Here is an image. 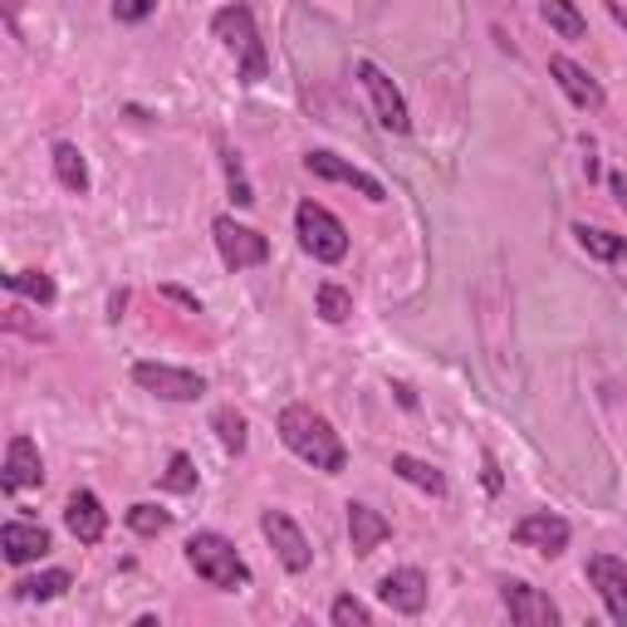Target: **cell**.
I'll return each mask as SVG.
<instances>
[{
    "label": "cell",
    "mask_w": 627,
    "mask_h": 627,
    "mask_svg": "<svg viewBox=\"0 0 627 627\" xmlns=\"http://www.w3.org/2000/svg\"><path fill=\"white\" fill-rule=\"evenodd\" d=\"M280 442H285L304 466L324 471V476H338V471L348 466V452H343L338 432L328 427V417H318L314 407H285L280 412Z\"/></svg>",
    "instance_id": "obj_1"
},
{
    "label": "cell",
    "mask_w": 627,
    "mask_h": 627,
    "mask_svg": "<svg viewBox=\"0 0 627 627\" xmlns=\"http://www.w3.org/2000/svg\"><path fill=\"white\" fill-rule=\"evenodd\" d=\"M186 564H192L211 588H226V594L251 584V569H245V559L235 554V544L226 535H211V529L186 539Z\"/></svg>",
    "instance_id": "obj_2"
},
{
    "label": "cell",
    "mask_w": 627,
    "mask_h": 627,
    "mask_svg": "<svg viewBox=\"0 0 627 627\" xmlns=\"http://www.w3.org/2000/svg\"><path fill=\"white\" fill-rule=\"evenodd\" d=\"M211 30H216V40L226 44V50L241 54V84H260V79L270 74V59H265V44H260V30H255L251 6H226V10H216Z\"/></svg>",
    "instance_id": "obj_3"
},
{
    "label": "cell",
    "mask_w": 627,
    "mask_h": 627,
    "mask_svg": "<svg viewBox=\"0 0 627 627\" xmlns=\"http://www.w3.org/2000/svg\"><path fill=\"white\" fill-rule=\"evenodd\" d=\"M294 231H300L304 255H314L318 265H338V260L348 255V231H343V221L328 206H318V201H300Z\"/></svg>",
    "instance_id": "obj_4"
},
{
    "label": "cell",
    "mask_w": 627,
    "mask_h": 627,
    "mask_svg": "<svg viewBox=\"0 0 627 627\" xmlns=\"http://www.w3.org/2000/svg\"><path fill=\"white\" fill-rule=\"evenodd\" d=\"M211 235H216V251H221V265L226 270H251V265H265L270 260V241L251 226H241L235 216H216L211 221Z\"/></svg>",
    "instance_id": "obj_5"
},
{
    "label": "cell",
    "mask_w": 627,
    "mask_h": 627,
    "mask_svg": "<svg viewBox=\"0 0 627 627\" xmlns=\"http://www.w3.org/2000/svg\"><path fill=\"white\" fill-rule=\"evenodd\" d=\"M133 383L143 387V393L162 397V402H196L201 393H206V377L172 368V363H133Z\"/></svg>",
    "instance_id": "obj_6"
},
{
    "label": "cell",
    "mask_w": 627,
    "mask_h": 627,
    "mask_svg": "<svg viewBox=\"0 0 627 627\" xmlns=\"http://www.w3.org/2000/svg\"><path fill=\"white\" fill-rule=\"evenodd\" d=\"M358 79H363V89H368V99H373V109H377V123H383L387 133H407V128H412L407 99L397 93L393 79H387L383 69L373 64V59H358Z\"/></svg>",
    "instance_id": "obj_7"
},
{
    "label": "cell",
    "mask_w": 627,
    "mask_h": 627,
    "mask_svg": "<svg viewBox=\"0 0 627 627\" xmlns=\"http://www.w3.org/2000/svg\"><path fill=\"white\" fill-rule=\"evenodd\" d=\"M260 529H265V539H270V549L280 554V564H285L290 574H304L314 564V549H310V539H304V529L294 525V519L285 510H265L260 515Z\"/></svg>",
    "instance_id": "obj_8"
},
{
    "label": "cell",
    "mask_w": 627,
    "mask_h": 627,
    "mask_svg": "<svg viewBox=\"0 0 627 627\" xmlns=\"http://www.w3.org/2000/svg\"><path fill=\"white\" fill-rule=\"evenodd\" d=\"M588 584L598 588L608 618L627 627V564L613 559V554H594V559H588Z\"/></svg>",
    "instance_id": "obj_9"
},
{
    "label": "cell",
    "mask_w": 627,
    "mask_h": 627,
    "mask_svg": "<svg viewBox=\"0 0 627 627\" xmlns=\"http://www.w3.org/2000/svg\"><path fill=\"white\" fill-rule=\"evenodd\" d=\"M500 603H505V613H510L519 627H554V623H559V608H554V603L544 598L539 588L519 584V578L500 584Z\"/></svg>",
    "instance_id": "obj_10"
},
{
    "label": "cell",
    "mask_w": 627,
    "mask_h": 627,
    "mask_svg": "<svg viewBox=\"0 0 627 627\" xmlns=\"http://www.w3.org/2000/svg\"><path fill=\"white\" fill-rule=\"evenodd\" d=\"M569 519L564 515H549V510H535L525 515L515 525V544H525V549H539V554H564L569 549Z\"/></svg>",
    "instance_id": "obj_11"
},
{
    "label": "cell",
    "mask_w": 627,
    "mask_h": 627,
    "mask_svg": "<svg viewBox=\"0 0 627 627\" xmlns=\"http://www.w3.org/2000/svg\"><path fill=\"white\" fill-rule=\"evenodd\" d=\"M377 598H383L393 613H407V618H417V613L427 608V574H422V569H393V574H383V584H377Z\"/></svg>",
    "instance_id": "obj_12"
},
{
    "label": "cell",
    "mask_w": 627,
    "mask_h": 627,
    "mask_svg": "<svg viewBox=\"0 0 627 627\" xmlns=\"http://www.w3.org/2000/svg\"><path fill=\"white\" fill-rule=\"evenodd\" d=\"M549 74H554V84H559V89H564V93H569V99L578 103V109L598 113L603 103H608V99H603V84H598L594 74H588L584 64H574L569 54H554V59H549Z\"/></svg>",
    "instance_id": "obj_13"
},
{
    "label": "cell",
    "mask_w": 627,
    "mask_h": 627,
    "mask_svg": "<svg viewBox=\"0 0 627 627\" xmlns=\"http://www.w3.org/2000/svg\"><path fill=\"white\" fill-rule=\"evenodd\" d=\"M0 554H6V564L44 559V554H50V529L30 525V519H6V529H0Z\"/></svg>",
    "instance_id": "obj_14"
},
{
    "label": "cell",
    "mask_w": 627,
    "mask_h": 627,
    "mask_svg": "<svg viewBox=\"0 0 627 627\" xmlns=\"http://www.w3.org/2000/svg\"><path fill=\"white\" fill-rule=\"evenodd\" d=\"M304 168H310L314 176H324V182H343V186H353V192H363L368 201H387V192H383V182H377V176L358 172L353 162L334 158V152H310V158H304Z\"/></svg>",
    "instance_id": "obj_15"
},
{
    "label": "cell",
    "mask_w": 627,
    "mask_h": 627,
    "mask_svg": "<svg viewBox=\"0 0 627 627\" xmlns=\"http://www.w3.org/2000/svg\"><path fill=\"white\" fill-rule=\"evenodd\" d=\"M64 525H69V535H74L79 544H99L103 529H109V510L99 505V495L93 491H74L69 495V505H64Z\"/></svg>",
    "instance_id": "obj_16"
},
{
    "label": "cell",
    "mask_w": 627,
    "mask_h": 627,
    "mask_svg": "<svg viewBox=\"0 0 627 627\" xmlns=\"http://www.w3.org/2000/svg\"><path fill=\"white\" fill-rule=\"evenodd\" d=\"M40 481H44L40 446H34L30 436H16V442L6 446V476H0V485L16 495V491H26V485H40Z\"/></svg>",
    "instance_id": "obj_17"
},
{
    "label": "cell",
    "mask_w": 627,
    "mask_h": 627,
    "mask_svg": "<svg viewBox=\"0 0 627 627\" xmlns=\"http://www.w3.org/2000/svg\"><path fill=\"white\" fill-rule=\"evenodd\" d=\"M387 535H393V525H387L373 505H348V544H353V554H373Z\"/></svg>",
    "instance_id": "obj_18"
},
{
    "label": "cell",
    "mask_w": 627,
    "mask_h": 627,
    "mask_svg": "<svg viewBox=\"0 0 627 627\" xmlns=\"http://www.w3.org/2000/svg\"><path fill=\"white\" fill-rule=\"evenodd\" d=\"M54 176H59V186H69V192H79V196L89 192V162L74 143H54Z\"/></svg>",
    "instance_id": "obj_19"
},
{
    "label": "cell",
    "mask_w": 627,
    "mask_h": 627,
    "mask_svg": "<svg viewBox=\"0 0 627 627\" xmlns=\"http://www.w3.org/2000/svg\"><path fill=\"white\" fill-rule=\"evenodd\" d=\"M539 16H544V26H549L554 34H564V40H584L588 34V20L578 16L574 0H544Z\"/></svg>",
    "instance_id": "obj_20"
},
{
    "label": "cell",
    "mask_w": 627,
    "mask_h": 627,
    "mask_svg": "<svg viewBox=\"0 0 627 627\" xmlns=\"http://www.w3.org/2000/svg\"><path fill=\"white\" fill-rule=\"evenodd\" d=\"M574 235H578V245H584L588 255H594V260H608V265L627 255V235H613V231H603V226H584V221L574 226Z\"/></svg>",
    "instance_id": "obj_21"
},
{
    "label": "cell",
    "mask_w": 627,
    "mask_h": 627,
    "mask_svg": "<svg viewBox=\"0 0 627 627\" xmlns=\"http://www.w3.org/2000/svg\"><path fill=\"white\" fill-rule=\"evenodd\" d=\"M393 476H402L407 485H417V491H427V495H446V476L417 456H393Z\"/></svg>",
    "instance_id": "obj_22"
},
{
    "label": "cell",
    "mask_w": 627,
    "mask_h": 627,
    "mask_svg": "<svg viewBox=\"0 0 627 627\" xmlns=\"http://www.w3.org/2000/svg\"><path fill=\"white\" fill-rule=\"evenodd\" d=\"M69 588V569H44V574H34V578H20L16 584V598H26V603H50L59 598Z\"/></svg>",
    "instance_id": "obj_23"
},
{
    "label": "cell",
    "mask_w": 627,
    "mask_h": 627,
    "mask_svg": "<svg viewBox=\"0 0 627 627\" xmlns=\"http://www.w3.org/2000/svg\"><path fill=\"white\" fill-rule=\"evenodd\" d=\"M128 529H133V535H143V539H158L162 529L172 525V515L168 510H158V505H148V500H138V505H128Z\"/></svg>",
    "instance_id": "obj_24"
},
{
    "label": "cell",
    "mask_w": 627,
    "mask_h": 627,
    "mask_svg": "<svg viewBox=\"0 0 627 627\" xmlns=\"http://www.w3.org/2000/svg\"><path fill=\"white\" fill-rule=\"evenodd\" d=\"M6 285L34 304H54V280L44 270H16V275H6Z\"/></svg>",
    "instance_id": "obj_25"
},
{
    "label": "cell",
    "mask_w": 627,
    "mask_h": 627,
    "mask_svg": "<svg viewBox=\"0 0 627 627\" xmlns=\"http://www.w3.org/2000/svg\"><path fill=\"white\" fill-rule=\"evenodd\" d=\"M211 427H216L221 446H226L231 456H241V452H245V417H241L235 407H216V412H211Z\"/></svg>",
    "instance_id": "obj_26"
},
{
    "label": "cell",
    "mask_w": 627,
    "mask_h": 627,
    "mask_svg": "<svg viewBox=\"0 0 627 627\" xmlns=\"http://www.w3.org/2000/svg\"><path fill=\"white\" fill-rule=\"evenodd\" d=\"M318 314H324V324H348L353 318V294L338 290V285H318Z\"/></svg>",
    "instance_id": "obj_27"
},
{
    "label": "cell",
    "mask_w": 627,
    "mask_h": 627,
    "mask_svg": "<svg viewBox=\"0 0 627 627\" xmlns=\"http://www.w3.org/2000/svg\"><path fill=\"white\" fill-rule=\"evenodd\" d=\"M162 485H168V491H176V495H192V491H196V466H192V456L176 452V456L168 461V471H162Z\"/></svg>",
    "instance_id": "obj_28"
},
{
    "label": "cell",
    "mask_w": 627,
    "mask_h": 627,
    "mask_svg": "<svg viewBox=\"0 0 627 627\" xmlns=\"http://www.w3.org/2000/svg\"><path fill=\"white\" fill-rule=\"evenodd\" d=\"M328 618H334L338 627H368V623H373V613L363 608L358 598H348V594H343V598H334V608H328Z\"/></svg>",
    "instance_id": "obj_29"
},
{
    "label": "cell",
    "mask_w": 627,
    "mask_h": 627,
    "mask_svg": "<svg viewBox=\"0 0 627 627\" xmlns=\"http://www.w3.org/2000/svg\"><path fill=\"white\" fill-rule=\"evenodd\" d=\"M226 182H231V201H235V206H251L255 192H251V182H245V168H241L235 152H226Z\"/></svg>",
    "instance_id": "obj_30"
},
{
    "label": "cell",
    "mask_w": 627,
    "mask_h": 627,
    "mask_svg": "<svg viewBox=\"0 0 627 627\" xmlns=\"http://www.w3.org/2000/svg\"><path fill=\"white\" fill-rule=\"evenodd\" d=\"M152 10H158V0H113V16L123 20V26H143Z\"/></svg>",
    "instance_id": "obj_31"
},
{
    "label": "cell",
    "mask_w": 627,
    "mask_h": 627,
    "mask_svg": "<svg viewBox=\"0 0 627 627\" xmlns=\"http://www.w3.org/2000/svg\"><path fill=\"white\" fill-rule=\"evenodd\" d=\"M162 294H168L172 304H182V310H192V314H201V300L196 294H186V290H176V285H162Z\"/></svg>",
    "instance_id": "obj_32"
},
{
    "label": "cell",
    "mask_w": 627,
    "mask_h": 627,
    "mask_svg": "<svg viewBox=\"0 0 627 627\" xmlns=\"http://www.w3.org/2000/svg\"><path fill=\"white\" fill-rule=\"evenodd\" d=\"M481 466H485V491L495 495V491H500V466H495V456H491V452L481 456Z\"/></svg>",
    "instance_id": "obj_33"
},
{
    "label": "cell",
    "mask_w": 627,
    "mask_h": 627,
    "mask_svg": "<svg viewBox=\"0 0 627 627\" xmlns=\"http://www.w3.org/2000/svg\"><path fill=\"white\" fill-rule=\"evenodd\" d=\"M608 186H613V196H618L623 206H627V176H623V172H613V176H608Z\"/></svg>",
    "instance_id": "obj_34"
},
{
    "label": "cell",
    "mask_w": 627,
    "mask_h": 627,
    "mask_svg": "<svg viewBox=\"0 0 627 627\" xmlns=\"http://www.w3.org/2000/svg\"><path fill=\"white\" fill-rule=\"evenodd\" d=\"M603 6H608V16H613V20H618V26H623V30H627V10H623V0H603Z\"/></svg>",
    "instance_id": "obj_35"
}]
</instances>
